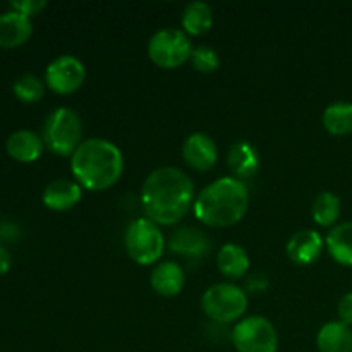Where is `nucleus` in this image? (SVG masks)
Here are the masks:
<instances>
[{
  "instance_id": "24",
  "label": "nucleus",
  "mask_w": 352,
  "mask_h": 352,
  "mask_svg": "<svg viewBox=\"0 0 352 352\" xmlns=\"http://www.w3.org/2000/svg\"><path fill=\"white\" fill-rule=\"evenodd\" d=\"M14 95L21 100V102L33 103L43 98L45 95V82L41 81L38 76L34 74H23L14 81Z\"/></svg>"
},
{
  "instance_id": "27",
  "label": "nucleus",
  "mask_w": 352,
  "mask_h": 352,
  "mask_svg": "<svg viewBox=\"0 0 352 352\" xmlns=\"http://www.w3.org/2000/svg\"><path fill=\"white\" fill-rule=\"evenodd\" d=\"M337 313H339L340 322L346 325H352V292H346L340 298L339 306H337Z\"/></svg>"
},
{
  "instance_id": "5",
  "label": "nucleus",
  "mask_w": 352,
  "mask_h": 352,
  "mask_svg": "<svg viewBox=\"0 0 352 352\" xmlns=\"http://www.w3.org/2000/svg\"><path fill=\"white\" fill-rule=\"evenodd\" d=\"M201 308L210 320L227 325L243 318L248 309V294L239 285L220 282L206 289L201 298Z\"/></svg>"
},
{
  "instance_id": "11",
  "label": "nucleus",
  "mask_w": 352,
  "mask_h": 352,
  "mask_svg": "<svg viewBox=\"0 0 352 352\" xmlns=\"http://www.w3.org/2000/svg\"><path fill=\"white\" fill-rule=\"evenodd\" d=\"M82 198V186L78 181H71V179H55V181L48 182L47 188L43 189V199L45 206L55 212H65L71 210L72 206L78 205Z\"/></svg>"
},
{
  "instance_id": "4",
  "label": "nucleus",
  "mask_w": 352,
  "mask_h": 352,
  "mask_svg": "<svg viewBox=\"0 0 352 352\" xmlns=\"http://www.w3.org/2000/svg\"><path fill=\"white\" fill-rule=\"evenodd\" d=\"M43 143L54 153L60 157H72L82 143V122L78 112L69 107H58L52 110L43 124Z\"/></svg>"
},
{
  "instance_id": "23",
  "label": "nucleus",
  "mask_w": 352,
  "mask_h": 352,
  "mask_svg": "<svg viewBox=\"0 0 352 352\" xmlns=\"http://www.w3.org/2000/svg\"><path fill=\"white\" fill-rule=\"evenodd\" d=\"M311 215L318 226H333L340 217V198L330 191L320 192L313 201Z\"/></svg>"
},
{
  "instance_id": "20",
  "label": "nucleus",
  "mask_w": 352,
  "mask_h": 352,
  "mask_svg": "<svg viewBox=\"0 0 352 352\" xmlns=\"http://www.w3.org/2000/svg\"><path fill=\"white\" fill-rule=\"evenodd\" d=\"M329 253L337 263L352 267V222L337 223L325 239Z\"/></svg>"
},
{
  "instance_id": "14",
  "label": "nucleus",
  "mask_w": 352,
  "mask_h": 352,
  "mask_svg": "<svg viewBox=\"0 0 352 352\" xmlns=\"http://www.w3.org/2000/svg\"><path fill=\"white\" fill-rule=\"evenodd\" d=\"M43 138L38 133L31 129H17L7 138L6 141V150L14 160L24 162V164H30V162L38 160L43 153Z\"/></svg>"
},
{
  "instance_id": "19",
  "label": "nucleus",
  "mask_w": 352,
  "mask_h": 352,
  "mask_svg": "<svg viewBox=\"0 0 352 352\" xmlns=\"http://www.w3.org/2000/svg\"><path fill=\"white\" fill-rule=\"evenodd\" d=\"M217 267L227 278H241L250 270V256L239 244L227 243L217 254Z\"/></svg>"
},
{
  "instance_id": "18",
  "label": "nucleus",
  "mask_w": 352,
  "mask_h": 352,
  "mask_svg": "<svg viewBox=\"0 0 352 352\" xmlns=\"http://www.w3.org/2000/svg\"><path fill=\"white\" fill-rule=\"evenodd\" d=\"M316 346L320 352H352L351 327L340 320L325 323L316 336Z\"/></svg>"
},
{
  "instance_id": "12",
  "label": "nucleus",
  "mask_w": 352,
  "mask_h": 352,
  "mask_svg": "<svg viewBox=\"0 0 352 352\" xmlns=\"http://www.w3.org/2000/svg\"><path fill=\"white\" fill-rule=\"evenodd\" d=\"M287 256L296 265H311L320 258L323 251V239L320 232L311 229H302L292 234L287 241Z\"/></svg>"
},
{
  "instance_id": "17",
  "label": "nucleus",
  "mask_w": 352,
  "mask_h": 352,
  "mask_svg": "<svg viewBox=\"0 0 352 352\" xmlns=\"http://www.w3.org/2000/svg\"><path fill=\"white\" fill-rule=\"evenodd\" d=\"M227 165L236 175V179H239V181L250 179L260 168V155L251 143L237 141L230 146L229 153H227Z\"/></svg>"
},
{
  "instance_id": "8",
  "label": "nucleus",
  "mask_w": 352,
  "mask_h": 352,
  "mask_svg": "<svg viewBox=\"0 0 352 352\" xmlns=\"http://www.w3.org/2000/svg\"><path fill=\"white\" fill-rule=\"evenodd\" d=\"M232 344L237 352H277L278 336L270 320L254 315L234 327Z\"/></svg>"
},
{
  "instance_id": "10",
  "label": "nucleus",
  "mask_w": 352,
  "mask_h": 352,
  "mask_svg": "<svg viewBox=\"0 0 352 352\" xmlns=\"http://www.w3.org/2000/svg\"><path fill=\"white\" fill-rule=\"evenodd\" d=\"M182 157L186 164L192 167L195 170L206 172L217 164L219 158V150L213 138H210L205 133H192L186 138L182 144Z\"/></svg>"
},
{
  "instance_id": "21",
  "label": "nucleus",
  "mask_w": 352,
  "mask_h": 352,
  "mask_svg": "<svg viewBox=\"0 0 352 352\" xmlns=\"http://www.w3.org/2000/svg\"><path fill=\"white\" fill-rule=\"evenodd\" d=\"M213 24V12L212 7L201 0L189 2L182 10V28L186 34L199 36L205 34Z\"/></svg>"
},
{
  "instance_id": "22",
  "label": "nucleus",
  "mask_w": 352,
  "mask_h": 352,
  "mask_svg": "<svg viewBox=\"0 0 352 352\" xmlns=\"http://www.w3.org/2000/svg\"><path fill=\"white\" fill-rule=\"evenodd\" d=\"M323 127L333 136H344L352 133V103L333 102L323 110Z\"/></svg>"
},
{
  "instance_id": "29",
  "label": "nucleus",
  "mask_w": 352,
  "mask_h": 352,
  "mask_svg": "<svg viewBox=\"0 0 352 352\" xmlns=\"http://www.w3.org/2000/svg\"><path fill=\"white\" fill-rule=\"evenodd\" d=\"M19 227L12 222H0V243L2 241H16L19 237Z\"/></svg>"
},
{
  "instance_id": "25",
  "label": "nucleus",
  "mask_w": 352,
  "mask_h": 352,
  "mask_svg": "<svg viewBox=\"0 0 352 352\" xmlns=\"http://www.w3.org/2000/svg\"><path fill=\"white\" fill-rule=\"evenodd\" d=\"M191 64L192 67L196 69L198 72H213L215 69H219L220 65V57L217 54L215 48L208 47V45H199V47L192 48V54H191Z\"/></svg>"
},
{
  "instance_id": "9",
  "label": "nucleus",
  "mask_w": 352,
  "mask_h": 352,
  "mask_svg": "<svg viewBox=\"0 0 352 352\" xmlns=\"http://www.w3.org/2000/svg\"><path fill=\"white\" fill-rule=\"evenodd\" d=\"M86 79L85 64L74 55H58L45 71V82L52 91L69 95L78 91Z\"/></svg>"
},
{
  "instance_id": "7",
  "label": "nucleus",
  "mask_w": 352,
  "mask_h": 352,
  "mask_svg": "<svg viewBox=\"0 0 352 352\" xmlns=\"http://www.w3.org/2000/svg\"><path fill=\"white\" fill-rule=\"evenodd\" d=\"M192 45L189 36L177 28L158 30L148 43V55L158 67L174 69L191 58Z\"/></svg>"
},
{
  "instance_id": "16",
  "label": "nucleus",
  "mask_w": 352,
  "mask_h": 352,
  "mask_svg": "<svg viewBox=\"0 0 352 352\" xmlns=\"http://www.w3.org/2000/svg\"><path fill=\"white\" fill-rule=\"evenodd\" d=\"M150 284L151 289L164 298L177 296L186 284L184 270L175 261H162L151 270Z\"/></svg>"
},
{
  "instance_id": "26",
  "label": "nucleus",
  "mask_w": 352,
  "mask_h": 352,
  "mask_svg": "<svg viewBox=\"0 0 352 352\" xmlns=\"http://www.w3.org/2000/svg\"><path fill=\"white\" fill-rule=\"evenodd\" d=\"M10 9L17 10V12L24 14L31 19L33 16H38V14L43 12L47 9V0H12L9 3Z\"/></svg>"
},
{
  "instance_id": "30",
  "label": "nucleus",
  "mask_w": 352,
  "mask_h": 352,
  "mask_svg": "<svg viewBox=\"0 0 352 352\" xmlns=\"http://www.w3.org/2000/svg\"><path fill=\"white\" fill-rule=\"evenodd\" d=\"M10 265H12V256H10V251L7 250L6 246H2V244H0V275L7 274L10 268Z\"/></svg>"
},
{
  "instance_id": "13",
  "label": "nucleus",
  "mask_w": 352,
  "mask_h": 352,
  "mask_svg": "<svg viewBox=\"0 0 352 352\" xmlns=\"http://www.w3.org/2000/svg\"><path fill=\"white\" fill-rule=\"evenodd\" d=\"M168 248H170L172 253H177L181 256L189 258V260H199V258L210 253L212 241L199 229L181 227V229H177L170 236Z\"/></svg>"
},
{
  "instance_id": "28",
  "label": "nucleus",
  "mask_w": 352,
  "mask_h": 352,
  "mask_svg": "<svg viewBox=\"0 0 352 352\" xmlns=\"http://www.w3.org/2000/svg\"><path fill=\"white\" fill-rule=\"evenodd\" d=\"M268 287V278L265 277L263 274H253L246 278V292H253V294H258V292H265Z\"/></svg>"
},
{
  "instance_id": "3",
  "label": "nucleus",
  "mask_w": 352,
  "mask_h": 352,
  "mask_svg": "<svg viewBox=\"0 0 352 352\" xmlns=\"http://www.w3.org/2000/svg\"><path fill=\"white\" fill-rule=\"evenodd\" d=\"M250 206L246 184L236 177H222L201 189L195 199V215L210 227H230L239 222Z\"/></svg>"
},
{
  "instance_id": "6",
  "label": "nucleus",
  "mask_w": 352,
  "mask_h": 352,
  "mask_svg": "<svg viewBox=\"0 0 352 352\" xmlns=\"http://www.w3.org/2000/svg\"><path fill=\"white\" fill-rule=\"evenodd\" d=\"M124 246L127 254L136 261L138 265H153L164 254L165 237L160 227L150 219H136L127 226L124 234Z\"/></svg>"
},
{
  "instance_id": "1",
  "label": "nucleus",
  "mask_w": 352,
  "mask_h": 352,
  "mask_svg": "<svg viewBox=\"0 0 352 352\" xmlns=\"http://www.w3.org/2000/svg\"><path fill=\"white\" fill-rule=\"evenodd\" d=\"M195 184L177 167H158L151 172L141 189V203L146 219L157 226H174L184 219L195 205Z\"/></svg>"
},
{
  "instance_id": "2",
  "label": "nucleus",
  "mask_w": 352,
  "mask_h": 352,
  "mask_svg": "<svg viewBox=\"0 0 352 352\" xmlns=\"http://www.w3.org/2000/svg\"><path fill=\"white\" fill-rule=\"evenodd\" d=\"M76 181L91 191H103L116 184L124 172V155L117 144L103 138H89L71 157Z\"/></svg>"
},
{
  "instance_id": "15",
  "label": "nucleus",
  "mask_w": 352,
  "mask_h": 352,
  "mask_svg": "<svg viewBox=\"0 0 352 352\" xmlns=\"http://www.w3.org/2000/svg\"><path fill=\"white\" fill-rule=\"evenodd\" d=\"M31 33H33V23L28 16L12 9L0 14V47H19L30 40Z\"/></svg>"
}]
</instances>
